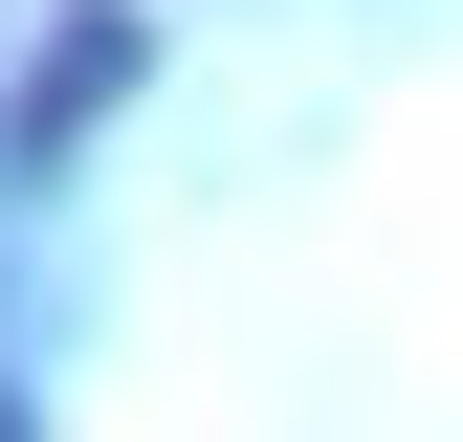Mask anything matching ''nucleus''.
I'll return each instance as SVG.
<instances>
[{
	"label": "nucleus",
	"instance_id": "f257e3e1",
	"mask_svg": "<svg viewBox=\"0 0 463 442\" xmlns=\"http://www.w3.org/2000/svg\"><path fill=\"white\" fill-rule=\"evenodd\" d=\"M133 67H155V0H89V23L44 44V89H23V178H44V155H67V133H89V110L133 89Z\"/></svg>",
	"mask_w": 463,
	"mask_h": 442
},
{
	"label": "nucleus",
	"instance_id": "f03ea898",
	"mask_svg": "<svg viewBox=\"0 0 463 442\" xmlns=\"http://www.w3.org/2000/svg\"><path fill=\"white\" fill-rule=\"evenodd\" d=\"M0 442H44V420H23V399H0Z\"/></svg>",
	"mask_w": 463,
	"mask_h": 442
}]
</instances>
